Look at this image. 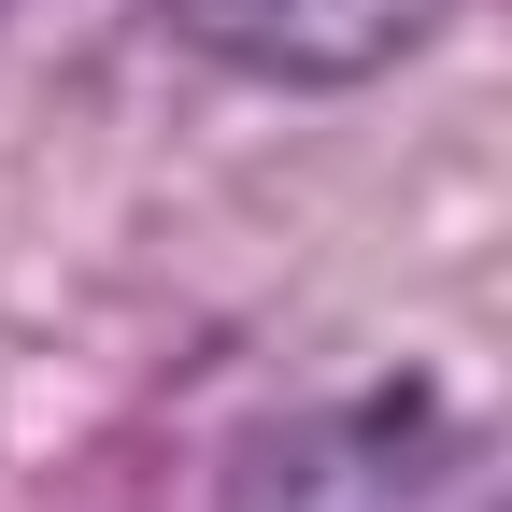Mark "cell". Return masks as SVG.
I'll return each instance as SVG.
<instances>
[{
	"instance_id": "6da1fadb",
	"label": "cell",
	"mask_w": 512,
	"mask_h": 512,
	"mask_svg": "<svg viewBox=\"0 0 512 512\" xmlns=\"http://www.w3.org/2000/svg\"><path fill=\"white\" fill-rule=\"evenodd\" d=\"M456 0H171V43L214 57L242 86H285V100H342V86H384L441 43Z\"/></svg>"
},
{
	"instance_id": "7a4b0ae2",
	"label": "cell",
	"mask_w": 512,
	"mask_h": 512,
	"mask_svg": "<svg viewBox=\"0 0 512 512\" xmlns=\"http://www.w3.org/2000/svg\"><path fill=\"white\" fill-rule=\"evenodd\" d=\"M427 470H441V427H413L399 399L384 413H299L271 427L256 456L228 470V512H427Z\"/></svg>"
}]
</instances>
